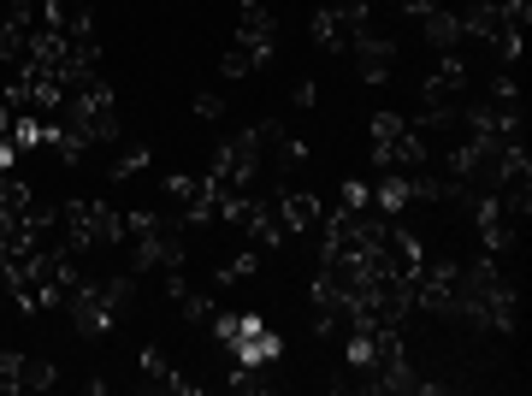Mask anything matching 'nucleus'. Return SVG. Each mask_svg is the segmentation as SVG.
<instances>
[{"label":"nucleus","mask_w":532,"mask_h":396,"mask_svg":"<svg viewBox=\"0 0 532 396\" xmlns=\"http://www.w3.org/2000/svg\"><path fill=\"white\" fill-rule=\"evenodd\" d=\"M125 237V213H113L107 201H66L60 207V249L83 255V249H107Z\"/></svg>","instance_id":"1"},{"label":"nucleus","mask_w":532,"mask_h":396,"mask_svg":"<svg viewBox=\"0 0 532 396\" xmlns=\"http://www.w3.org/2000/svg\"><path fill=\"white\" fill-rule=\"evenodd\" d=\"M349 54H355V66H361V83H391V66H397V42H391V36H379V30L367 24V30L349 36Z\"/></svg>","instance_id":"2"},{"label":"nucleus","mask_w":532,"mask_h":396,"mask_svg":"<svg viewBox=\"0 0 532 396\" xmlns=\"http://www.w3.org/2000/svg\"><path fill=\"white\" fill-rule=\"evenodd\" d=\"M243 231L255 237V249H284L296 231L284 225V201L278 196H249V219H243Z\"/></svg>","instance_id":"3"},{"label":"nucleus","mask_w":532,"mask_h":396,"mask_svg":"<svg viewBox=\"0 0 532 396\" xmlns=\"http://www.w3.org/2000/svg\"><path fill=\"white\" fill-rule=\"evenodd\" d=\"M66 314H71V326H77V337H107V308H101V284L95 278H77L71 284V296H66Z\"/></svg>","instance_id":"4"},{"label":"nucleus","mask_w":532,"mask_h":396,"mask_svg":"<svg viewBox=\"0 0 532 396\" xmlns=\"http://www.w3.org/2000/svg\"><path fill=\"white\" fill-rule=\"evenodd\" d=\"M272 54H278V42H261V36H237V48L219 60V71H225V77H255V71H261Z\"/></svg>","instance_id":"5"},{"label":"nucleus","mask_w":532,"mask_h":396,"mask_svg":"<svg viewBox=\"0 0 532 396\" xmlns=\"http://www.w3.org/2000/svg\"><path fill=\"white\" fill-rule=\"evenodd\" d=\"M420 24H426V42H432L438 54H450V48H467V42H462V12H456L450 0H438V6H432Z\"/></svg>","instance_id":"6"},{"label":"nucleus","mask_w":532,"mask_h":396,"mask_svg":"<svg viewBox=\"0 0 532 396\" xmlns=\"http://www.w3.org/2000/svg\"><path fill=\"white\" fill-rule=\"evenodd\" d=\"M308 36H314V48H332V54H349V30H343L337 6H320V12L308 18Z\"/></svg>","instance_id":"7"},{"label":"nucleus","mask_w":532,"mask_h":396,"mask_svg":"<svg viewBox=\"0 0 532 396\" xmlns=\"http://www.w3.org/2000/svg\"><path fill=\"white\" fill-rule=\"evenodd\" d=\"M24 213H30V184L12 178V172H0V231H12Z\"/></svg>","instance_id":"8"},{"label":"nucleus","mask_w":532,"mask_h":396,"mask_svg":"<svg viewBox=\"0 0 532 396\" xmlns=\"http://www.w3.org/2000/svg\"><path fill=\"white\" fill-rule=\"evenodd\" d=\"M408 201H414V172H379V213L397 219Z\"/></svg>","instance_id":"9"},{"label":"nucleus","mask_w":532,"mask_h":396,"mask_svg":"<svg viewBox=\"0 0 532 396\" xmlns=\"http://www.w3.org/2000/svg\"><path fill=\"white\" fill-rule=\"evenodd\" d=\"M142 385H148V391H178V396L190 391V379H178L160 349H142Z\"/></svg>","instance_id":"10"},{"label":"nucleus","mask_w":532,"mask_h":396,"mask_svg":"<svg viewBox=\"0 0 532 396\" xmlns=\"http://www.w3.org/2000/svg\"><path fill=\"white\" fill-rule=\"evenodd\" d=\"M284 225H290V231H314V225H320V213H326V207H320V196H308V190H284Z\"/></svg>","instance_id":"11"},{"label":"nucleus","mask_w":532,"mask_h":396,"mask_svg":"<svg viewBox=\"0 0 532 396\" xmlns=\"http://www.w3.org/2000/svg\"><path fill=\"white\" fill-rule=\"evenodd\" d=\"M237 36H261V42H278V18L266 12V0H237Z\"/></svg>","instance_id":"12"},{"label":"nucleus","mask_w":532,"mask_h":396,"mask_svg":"<svg viewBox=\"0 0 532 396\" xmlns=\"http://www.w3.org/2000/svg\"><path fill=\"white\" fill-rule=\"evenodd\" d=\"M136 302V284L119 272V278H101V308H107V320H125Z\"/></svg>","instance_id":"13"},{"label":"nucleus","mask_w":532,"mask_h":396,"mask_svg":"<svg viewBox=\"0 0 532 396\" xmlns=\"http://www.w3.org/2000/svg\"><path fill=\"white\" fill-rule=\"evenodd\" d=\"M178 314H184L190 326H213V314H219V302H213L207 290H184V296H178Z\"/></svg>","instance_id":"14"},{"label":"nucleus","mask_w":532,"mask_h":396,"mask_svg":"<svg viewBox=\"0 0 532 396\" xmlns=\"http://www.w3.org/2000/svg\"><path fill=\"white\" fill-rule=\"evenodd\" d=\"M54 379H60V367H54V361H24L18 391H54Z\"/></svg>","instance_id":"15"},{"label":"nucleus","mask_w":532,"mask_h":396,"mask_svg":"<svg viewBox=\"0 0 532 396\" xmlns=\"http://www.w3.org/2000/svg\"><path fill=\"white\" fill-rule=\"evenodd\" d=\"M142 166H148V148H142V142H131V148L107 166V178H113V184H125V178H136V172H142Z\"/></svg>","instance_id":"16"},{"label":"nucleus","mask_w":532,"mask_h":396,"mask_svg":"<svg viewBox=\"0 0 532 396\" xmlns=\"http://www.w3.org/2000/svg\"><path fill=\"white\" fill-rule=\"evenodd\" d=\"M255 272H261V255L243 249V255H231V261L219 266V284H243V278H255Z\"/></svg>","instance_id":"17"},{"label":"nucleus","mask_w":532,"mask_h":396,"mask_svg":"<svg viewBox=\"0 0 532 396\" xmlns=\"http://www.w3.org/2000/svg\"><path fill=\"white\" fill-rule=\"evenodd\" d=\"M343 207H355V213H367V207H373V184H361V178H349V184H343Z\"/></svg>","instance_id":"18"},{"label":"nucleus","mask_w":532,"mask_h":396,"mask_svg":"<svg viewBox=\"0 0 532 396\" xmlns=\"http://www.w3.org/2000/svg\"><path fill=\"white\" fill-rule=\"evenodd\" d=\"M196 190H201V178H184V172H178V178H166V201H172V207H184Z\"/></svg>","instance_id":"19"},{"label":"nucleus","mask_w":532,"mask_h":396,"mask_svg":"<svg viewBox=\"0 0 532 396\" xmlns=\"http://www.w3.org/2000/svg\"><path fill=\"white\" fill-rule=\"evenodd\" d=\"M18 373H24V355L18 349H0V385L6 391H18Z\"/></svg>","instance_id":"20"},{"label":"nucleus","mask_w":532,"mask_h":396,"mask_svg":"<svg viewBox=\"0 0 532 396\" xmlns=\"http://www.w3.org/2000/svg\"><path fill=\"white\" fill-rule=\"evenodd\" d=\"M408 131V119H397V113H373V142H391V136Z\"/></svg>","instance_id":"21"},{"label":"nucleus","mask_w":532,"mask_h":396,"mask_svg":"<svg viewBox=\"0 0 532 396\" xmlns=\"http://www.w3.org/2000/svg\"><path fill=\"white\" fill-rule=\"evenodd\" d=\"M290 101H296V107H302V113H308V107H314V101H320V89H314V77H302V83H296V95H290Z\"/></svg>","instance_id":"22"},{"label":"nucleus","mask_w":532,"mask_h":396,"mask_svg":"<svg viewBox=\"0 0 532 396\" xmlns=\"http://www.w3.org/2000/svg\"><path fill=\"white\" fill-rule=\"evenodd\" d=\"M196 113H201V119H219V113H225V101H219V95H196Z\"/></svg>","instance_id":"23"},{"label":"nucleus","mask_w":532,"mask_h":396,"mask_svg":"<svg viewBox=\"0 0 532 396\" xmlns=\"http://www.w3.org/2000/svg\"><path fill=\"white\" fill-rule=\"evenodd\" d=\"M12 160H18V148H12V142L0 136V172H12Z\"/></svg>","instance_id":"24"},{"label":"nucleus","mask_w":532,"mask_h":396,"mask_svg":"<svg viewBox=\"0 0 532 396\" xmlns=\"http://www.w3.org/2000/svg\"><path fill=\"white\" fill-rule=\"evenodd\" d=\"M0 136H12V107L0 101Z\"/></svg>","instance_id":"25"},{"label":"nucleus","mask_w":532,"mask_h":396,"mask_svg":"<svg viewBox=\"0 0 532 396\" xmlns=\"http://www.w3.org/2000/svg\"><path fill=\"white\" fill-rule=\"evenodd\" d=\"M0 296H6V290H0Z\"/></svg>","instance_id":"26"}]
</instances>
